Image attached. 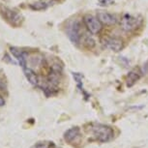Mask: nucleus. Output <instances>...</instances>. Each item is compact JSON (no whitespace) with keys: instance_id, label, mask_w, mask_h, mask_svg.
<instances>
[{"instance_id":"1","label":"nucleus","mask_w":148,"mask_h":148,"mask_svg":"<svg viewBox=\"0 0 148 148\" xmlns=\"http://www.w3.org/2000/svg\"><path fill=\"white\" fill-rule=\"evenodd\" d=\"M0 15L3 16V18L9 22L11 25L15 27L19 26L23 21V16H21V14L16 12L4 5H0Z\"/></svg>"},{"instance_id":"2","label":"nucleus","mask_w":148,"mask_h":148,"mask_svg":"<svg viewBox=\"0 0 148 148\" xmlns=\"http://www.w3.org/2000/svg\"><path fill=\"white\" fill-rule=\"evenodd\" d=\"M140 24H141V18H138V16L129 15V14H126V15L123 16L121 21H120L121 28L126 32H131L133 30L136 29Z\"/></svg>"},{"instance_id":"3","label":"nucleus","mask_w":148,"mask_h":148,"mask_svg":"<svg viewBox=\"0 0 148 148\" xmlns=\"http://www.w3.org/2000/svg\"><path fill=\"white\" fill-rule=\"evenodd\" d=\"M94 136H96V139L101 142H106L110 140L113 138V130L110 127L106 126V125H97L93 128Z\"/></svg>"},{"instance_id":"4","label":"nucleus","mask_w":148,"mask_h":148,"mask_svg":"<svg viewBox=\"0 0 148 148\" xmlns=\"http://www.w3.org/2000/svg\"><path fill=\"white\" fill-rule=\"evenodd\" d=\"M83 23L88 31L91 34H99L103 29V24L101 21L98 19L97 16H94L92 15H85L83 16Z\"/></svg>"},{"instance_id":"5","label":"nucleus","mask_w":148,"mask_h":148,"mask_svg":"<svg viewBox=\"0 0 148 148\" xmlns=\"http://www.w3.org/2000/svg\"><path fill=\"white\" fill-rule=\"evenodd\" d=\"M82 34L83 32L79 21H75L68 27V35L70 39L72 40V42H74V43L76 44L79 43L80 40H82V37L83 36Z\"/></svg>"},{"instance_id":"6","label":"nucleus","mask_w":148,"mask_h":148,"mask_svg":"<svg viewBox=\"0 0 148 148\" xmlns=\"http://www.w3.org/2000/svg\"><path fill=\"white\" fill-rule=\"evenodd\" d=\"M105 46L114 52H118L122 51L124 47V43L121 39L117 37H108L105 40Z\"/></svg>"},{"instance_id":"7","label":"nucleus","mask_w":148,"mask_h":148,"mask_svg":"<svg viewBox=\"0 0 148 148\" xmlns=\"http://www.w3.org/2000/svg\"><path fill=\"white\" fill-rule=\"evenodd\" d=\"M97 18L101 21L102 24L105 25H113L117 22V16L115 15L108 12H105V11H100L97 14Z\"/></svg>"},{"instance_id":"8","label":"nucleus","mask_w":148,"mask_h":148,"mask_svg":"<svg viewBox=\"0 0 148 148\" xmlns=\"http://www.w3.org/2000/svg\"><path fill=\"white\" fill-rule=\"evenodd\" d=\"M142 72L139 68H135L131 71L127 76L126 79V84L128 87H132L135 83L141 77Z\"/></svg>"},{"instance_id":"9","label":"nucleus","mask_w":148,"mask_h":148,"mask_svg":"<svg viewBox=\"0 0 148 148\" xmlns=\"http://www.w3.org/2000/svg\"><path fill=\"white\" fill-rule=\"evenodd\" d=\"M80 138V131L79 128L74 127L69 129L67 132L64 134V138L67 142L69 143H74L75 141H77V138Z\"/></svg>"},{"instance_id":"10","label":"nucleus","mask_w":148,"mask_h":148,"mask_svg":"<svg viewBox=\"0 0 148 148\" xmlns=\"http://www.w3.org/2000/svg\"><path fill=\"white\" fill-rule=\"evenodd\" d=\"M11 52L13 53V55L15 56L16 59L18 60L21 66H22V68H25L26 66V58H25V53L23 51H21V49H16V47H11Z\"/></svg>"},{"instance_id":"11","label":"nucleus","mask_w":148,"mask_h":148,"mask_svg":"<svg viewBox=\"0 0 148 148\" xmlns=\"http://www.w3.org/2000/svg\"><path fill=\"white\" fill-rule=\"evenodd\" d=\"M23 71H24V74H25L26 79H28V82L33 85H37L39 82V79H38V76L36 75V73L30 68H26V67L23 68Z\"/></svg>"},{"instance_id":"12","label":"nucleus","mask_w":148,"mask_h":148,"mask_svg":"<svg viewBox=\"0 0 148 148\" xmlns=\"http://www.w3.org/2000/svg\"><path fill=\"white\" fill-rule=\"evenodd\" d=\"M49 5H51V2H49L47 0H39L35 3L30 4V8L34 11H42L46 10Z\"/></svg>"},{"instance_id":"13","label":"nucleus","mask_w":148,"mask_h":148,"mask_svg":"<svg viewBox=\"0 0 148 148\" xmlns=\"http://www.w3.org/2000/svg\"><path fill=\"white\" fill-rule=\"evenodd\" d=\"M80 41H82V45L85 47H87V49H93V47H95V40L91 37L90 35L84 34L82 37V40Z\"/></svg>"},{"instance_id":"14","label":"nucleus","mask_w":148,"mask_h":148,"mask_svg":"<svg viewBox=\"0 0 148 148\" xmlns=\"http://www.w3.org/2000/svg\"><path fill=\"white\" fill-rule=\"evenodd\" d=\"M33 148H49V145L47 143H44V142H40V143L34 145Z\"/></svg>"},{"instance_id":"15","label":"nucleus","mask_w":148,"mask_h":148,"mask_svg":"<svg viewBox=\"0 0 148 148\" xmlns=\"http://www.w3.org/2000/svg\"><path fill=\"white\" fill-rule=\"evenodd\" d=\"M4 105H5V100L0 96V107H3Z\"/></svg>"},{"instance_id":"16","label":"nucleus","mask_w":148,"mask_h":148,"mask_svg":"<svg viewBox=\"0 0 148 148\" xmlns=\"http://www.w3.org/2000/svg\"><path fill=\"white\" fill-rule=\"evenodd\" d=\"M5 89V84L0 80V90H4Z\"/></svg>"}]
</instances>
